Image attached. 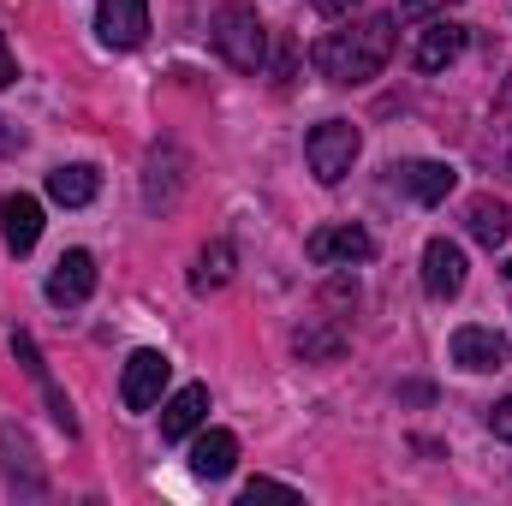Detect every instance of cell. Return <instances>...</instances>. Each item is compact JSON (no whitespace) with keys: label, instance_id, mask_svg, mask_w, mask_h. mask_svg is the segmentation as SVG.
<instances>
[{"label":"cell","instance_id":"6da1fadb","mask_svg":"<svg viewBox=\"0 0 512 506\" xmlns=\"http://www.w3.org/2000/svg\"><path fill=\"white\" fill-rule=\"evenodd\" d=\"M393 48H399V18L393 12H370V18H358L346 30H328L310 48V60H316V72L328 84H370L393 60Z\"/></svg>","mask_w":512,"mask_h":506},{"label":"cell","instance_id":"7a4b0ae2","mask_svg":"<svg viewBox=\"0 0 512 506\" xmlns=\"http://www.w3.org/2000/svg\"><path fill=\"white\" fill-rule=\"evenodd\" d=\"M209 42H215L221 60H227L233 72H245V78H256V72L268 66V30H262V18H256L251 0H221L215 18H209Z\"/></svg>","mask_w":512,"mask_h":506},{"label":"cell","instance_id":"3957f363","mask_svg":"<svg viewBox=\"0 0 512 506\" xmlns=\"http://www.w3.org/2000/svg\"><path fill=\"white\" fill-rule=\"evenodd\" d=\"M358 149H364V137H358L352 120H322V126L304 137V161H310V173H316L322 185H340V179L352 173Z\"/></svg>","mask_w":512,"mask_h":506},{"label":"cell","instance_id":"277c9868","mask_svg":"<svg viewBox=\"0 0 512 506\" xmlns=\"http://www.w3.org/2000/svg\"><path fill=\"white\" fill-rule=\"evenodd\" d=\"M167 376H173L167 352H155V346L131 352L126 376H120V399H126V411H155V405H161V393H167Z\"/></svg>","mask_w":512,"mask_h":506},{"label":"cell","instance_id":"5b68a950","mask_svg":"<svg viewBox=\"0 0 512 506\" xmlns=\"http://www.w3.org/2000/svg\"><path fill=\"white\" fill-rule=\"evenodd\" d=\"M304 251H310V262H322V268H352V262H370L376 256V239H370V227L340 221V227H316Z\"/></svg>","mask_w":512,"mask_h":506},{"label":"cell","instance_id":"8992f818","mask_svg":"<svg viewBox=\"0 0 512 506\" xmlns=\"http://www.w3.org/2000/svg\"><path fill=\"white\" fill-rule=\"evenodd\" d=\"M453 364L471 370V376H495V370H507L512 364L507 334H495V328H483V322H465V328L453 334Z\"/></svg>","mask_w":512,"mask_h":506},{"label":"cell","instance_id":"52a82bcc","mask_svg":"<svg viewBox=\"0 0 512 506\" xmlns=\"http://www.w3.org/2000/svg\"><path fill=\"white\" fill-rule=\"evenodd\" d=\"M459 54H465V24H453L447 12L429 18V24L411 36V66H417V72H447Z\"/></svg>","mask_w":512,"mask_h":506},{"label":"cell","instance_id":"ba28073f","mask_svg":"<svg viewBox=\"0 0 512 506\" xmlns=\"http://www.w3.org/2000/svg\"><path fill=\"white\" fill-rule=\"evenodd\" d=\"M96 36L108 48H137L149 36V0H102L96 6Z\"/></svg>","mask_w":512,"mask_h":506},{"label":"cell","instance_id":"9c48e42d","mask_svg":"<svg viewBox=\"0 0 512 506\" xmlns=\"http://www.w3.org/2000/svg\"><path fill=\"white\" fill-rule=\"evenodd\" d=\"M48 304H60V310H72V304H84L90 292H96V256L90 251H66L54 262V274H48Z\"/></svg>","mask_w":512,"mask_h":506},{"label":"cell","instance_id":"30bf717a","mask_svg":"<svg viewBox=\"0 0 512 506\" xmlns=\"http://www.w3.org/2000/svg\"><path fill=\"white\" fill-rule=\"evenodd\" d=\"M0 465H6V483L18 495H42L48 489L42 471H36V447H30V435L18 423H0Z\"/></svg>","mask_w":512,"mask_h":506},{"label":"cell","instance_id":"8fae6325","mask_svg":"<svg viewBox=\"0 0 512 506\" xmlns=\"http://www.w3.org/2000/svg\"><path fill=\"white\" fill-rule=\"evenodd\" d=\"M465 286V251L453 239H429L423 245V292L429 298H459Z\"/></svg>","mask_w":512,"mask_h":506},{"label":"cell","instance_id":"7c38bea8","mask_svg":"<svg viewBox=\"0 0 512 506\" xmlns=\"http://www.w3.org/2000/svg\"><path fill=\"white\" fill-rule=\"evenodd\" d=\"M393 185L405 197H417V203H447L453 185H459V173L447 161H405V167H393Z\"/></svg>","mask_w":512,"mask_h":506},{"label":"cell","instance_id":"4fadbf2b","mask_svg":"<svg viewBox=\"0 0 512 506\" xmlns=\"http://www.w3.org/2000/svg\"><path fill=\"white\" fill-rule=\"evenodd\" d=\"M233 465H239V435L233 429H203L191 441V477L221 483V477H233Z\"/></svg>","mask_w":512,"mask_h":506},{"label":"cell","instance_id":"5bb4252c","mask_svg":"<svg viewBox=\"0 0 512 506\" xmlns=\"http://www.w3.org/2000/svg\"><path fill=\"white\" fill-rule=\"evenodd\" d=\"M203 417H209V387H203V381H191V387H179L173 399H161V435H167V441L197 435Z\"/></svg>","mask_w":512,"mask_h":506},{"label":"cell","instance_id":"9a60e30c","mask_svg":"<svg viewBox=\"0 0 512 506\" xmlns=\"http://www.w3.org/2000/svg\"><path fill=\"white\" fill-rule=\"evenodd\" d=\"M185 191V155L179 149H155L149 155V173H143V203L149 209H173Z\"/></svg>","mask_w":512,"mask_h":506},{"label":"cell","instance_id":"2e32d148","mask_svg":"<svg viewBox=\"0 0 512 506\" xmlns=\"http://www.w3.org/2000/svg\"><path fill=\"white\" fill-rule=\"evenodd\" d=\"M0 233H6V245H12L18 256L36 251V239H42V203L24 197V191L0 197Z\"/></svg>","mask_w":512,"mask_h":506},{"label":"cell","instance_id":"e0dca14e","mask_svg":"<svg viewBox=\"0 0 512 506\" xmlns=\"http://www.w3.org/2000/svg\"><path fill=\"white\" fill-rule=\"evenodd\" d=\"M96 191H102V173H96L90 161H66V167H54V173H48V197H54V203H66V209L96 203Z\"/></svg>","mask_w":512,"mask_h":506},{"label":"cell","instance_id":"ac0fdd59","mask_svg":"<svg viewBox=\"0 0 512 506\" xmlns=\"http://www.w3.org/2000/svg\"><path fill=\"white\" fill-rule=\"evenodd\" d=\"M465 227H471V239L477 245H507L512 239V209L501 203V197H471V209H465Z\"/></svg>","mask_w":512,"mask_h":506},{"label":"cell","instance_id":"d6986e66","mask_svg":"<svg viewBox=\"0 0 512 506\" xmlns=\"http://www.w3.org/2000/svg\"><path fill=\"white\" fill-rule=\"evenodd\" d=\"M12 352H18V358H24V370H30V376H36V387H42V393H48V405H54V423H60V429H66V435H78V417H72V399H66V393H60V387H54V381H48V364H42V358H36V340H30V334H18V340H12Z\"/></svg>","mask_w":512,"mask_h":506},{"label":"cell","instance_id":"ffe728a7","mask_svg":"<svg viewBox=\"0 0 512 506\" xmlns=\"http://www.w3.org/2000/svg\"><path fill=\"white\" fill-rule=\"evenodd\" d=\"M233 262H239V251H233L227 239L203 245V251H197V268H191V292H221V286L233 280Z\"/></svg>","mask_w":512,"mask_h":506},{"label":"cell","instance_id":"44dd1931","mask_svg":"<svg viewBox=\"0 0 512 506\" xmlns=\"http://www.w3.org/2000/svg\"><path fill=\"white\" fill-rule=\"evenodd\" d=\"M334 316H322V322H304L298 334H292V346H298V358H340L346 352V334L340 328H328Z\"/></svg>","mask_w":512,"mask_h":506},{"label":"cell","instance_id":"7402d4cb","mask_svg":"<svg viewBox=\"0 0 512 506\" xmlns=\"http://www.w3.org/2000/svg\"><path fill=\"white\" fill-rule=\"evenodd\" d=\"M459 0H399V12L405 18H441V12H453Z\"/></svg>","mask_w":512,"mask_h":506},{"label":"cell","instance_id":"603a6c76","mask_svg":"<svg viewBox=\"0 0 512 506\" xmlns=\"http://www.w3.org/2000/svg\"><path fill=\"white\" fill-rule=\"evenodd\" d=\"M489 429H495V441H512V393L489 411Z\"/></svg>","mask_w":512,"mask_h":506},{"label":"cell","instance_id":"cb8c5ba5","mask_svg":"<svg viewBox=\"0 0 512 506\" xmlns=\"http://www.w3.org/2000/svg\"><path fill=\"white\" fill-rule=\"evenodd\" d=\"M256 495H298V489H292V483H280V477H251L245 501H256Z\"/></svg>","mask_w":512,"mask_h":506},{"label":"cell","instance_id":"d4e9b609","mask_svg":"<svg viewBox=\"0 0 512 506\" xmlns=\"http://www.w3.org/2000/svg\"><path fill=\"white\" fill-rule=\"evenodd\" d=\"M310 6H316L322 18H352V12H358V0H310Z\"/></svg>","mask_w":512,"mask_h":506},{"label":"cell","instance_id":"484cf974","mask_svg":"<svg viewBox=\"0 0 512 506\" xmlns=\"http://www.w3.org/2000/svg\"><path fill=\"white\" fill-rule=\"evenodd\" d=\"M18 84V66H12V48H6V30H0V90Z\"/></svg>","mask_w":512,"mask_h":506},{"label":"cell","instance_id":"4316f807","mask_svg":"<svg viewBox=\"0 0 512 506\" xmlns=\"http://www.w3.org/2000/svg\"><path fill=\"white\" fill-rule=\"evenodd\" d=\"M507 274H512V262H507Z\"/></svg>","mask_w":512,"mask_h":506},{"label":"cell","instance_id":"83f0119b","mask_svg":"<svg viewBox=\"0 0 512 506\" xmlns=\"http://www.w3.org/2000/svg\"><path fill=\"white\" fill-rule=\"evenodd\" d=\"M507 167H512V155H507Z\"/></svg>","mask_w":512,"mask_h":506}]
</instances>
